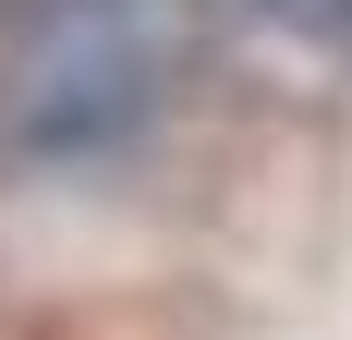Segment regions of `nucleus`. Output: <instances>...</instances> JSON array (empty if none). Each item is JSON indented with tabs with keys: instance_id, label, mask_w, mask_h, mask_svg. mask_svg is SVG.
I'll return each mask as SVG.
<instances>
[{
	"instance_id": "obj_1",
	"label": "nucleus",
	"mask_w": 352,
	"mask_h": 340,
	"mask_svg": "<svg viewBox=\"0 0 352 340\" xmlns=\"http://www.w3.org/2000/svg\"><path fill=\"white\" fill-rule=\"evenodd\" d=\"M219 36V0H25L0 49V146L12 158H122L170 122Z\"/></svg>"
},
{
	"instance_id": "obj_2",
	"label": "nucleus",
	"mask_w": 352,
	"mask_h": 340,
	"mask_svg": "<svg viewBox=\"0 0 352 340\" xmlns=\"http://www.w3.org/2000/svg\"><path fill=\"white\" fill-rule=\"evenodd\" d=\"M255 25H280V36H304V49H352V0H243Z\"/></svg>"
}]
</instances>
